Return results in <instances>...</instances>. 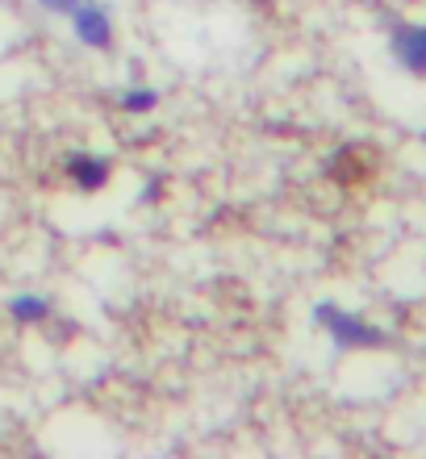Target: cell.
I'll use <instances>...</instances> for the list:
<instances>
[{"label": "cell", "mask_w": 426, "mask_h": 459, "mask_svg": "<svg viewBox=\"0 0 426 459\" xmlns=\"http://www.w3.org/2000/svg\"><path fill=\"white\" fill-rule=\"evenodd\" d=\"M47 13H59V17H67V13L75 9V0H38Z\"/></svg>", "instance_id": "52a82bcc"}, {"label": "cell", "mask_w": 426, "mask_h": 459, "mask_svg": "<svg viewBox=\"0 0 426 459\" xmlns=\"http://www.w3.org/2000/svg\"><path fill=\"white\" fill-rule=\"evenodd\" d=\"M67 180L80 193H97L100 184L109 180V159L105 155H72L67 159Z\"/></svg>", "instance_id": "277c9868"}, {"label": "cell", "mask_w": 426, "mask_h": 459, "mask_svg": "<svg viewBox=\"0 0 426 459\" xmlns=\"http://www.w3.org/2000/svg\"><path fill=\"white\" fill-rule=\"evenodd\" d=\"M389 47H393V59H397V67H402V72L426 75V25L393 22Z\"/></svg>", "instance_id": "3957f363"}, {"label": "cell", "mask_w": 426, "mask_h": 459, "mask_svg": "<svg viewBox=\"0 0 426 459\" xmlns=\"http://www.w3.org/2000/svg\"><path fill=\"white\" fill-rule=\"evenodd\" d=\"M72 17V34L92 50H105L113 42V17L100 0H75V9L67 13Z\"/></svg>", "instance_id": "7a4b0ae2"}, {"label": "cell", "mask_w": 426, "mask_h": 459, "mask_svg": "<svg viewBox=\"0 0 426 459\" xmlns=\"http://www.w3.org/2000/svg\"><path fill=\"white\" fill-rule=\"evenodd\" d=\"M155 105H159L155 88H126V92H122V109L126 113H151Z\"/></svg>", "instance_id": "8992f818"}, {"label": "cell", "mask_w": 426, "mask_h": 459, "mask_svg": "<svg viewBox=\"0 0 426 459\" xmlns=\"http://www.w3.org/2000/svg\"><path fill=\"white\" fill-rule=\"evenodd\" d=\"M9 314H13V322H22V326H38V322H47V317L55 314V305H50L47 297H38V292H17L9 301Z\"/></svg>", "instance_id": "5b68a950"}, {"label": "cell", "mask_w": 426, "mask_h": 459, "mask_svg": "<svg viewBox=\"0 0 426 459\" xmlns=\"http://www.w3.org/2000/svg\"><path fill=\"white\" fill-rule=\"evenodd\" d=\"M314 322L326 330L330 342L339 351H372V347H385V342H389L385 330L372 326L368 317L352 314V309H343V305H330V301H322L314 309Z\"/></svg>", "instance_id": "6da1fadb"}]
</instances>
